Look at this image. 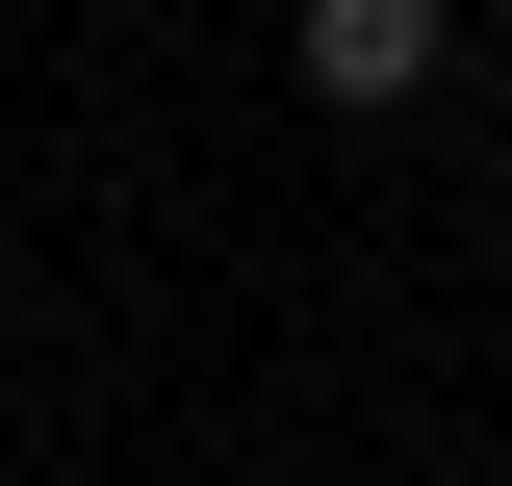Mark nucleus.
<instances>
[{
	"label": "nucleus",
	"instance_id": "f257e3e1",
	"mask_svg": "<svg viewBox=\"0 0 512 486\" xmlns=\"http://www.w3.org/2000/svg\"><path fill=\"white\" fill-rule=\"evenodd\" d=\"M436 52H461L436 0H308V77H333V103H410V77H436Z\"/></svg>",
	"mask_w": 512,
	"mask_h": 486
}]
</instances>
